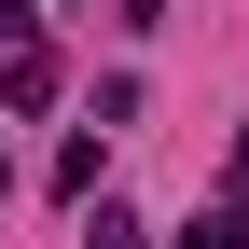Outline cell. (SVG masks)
<instances>
[{
  "mask_svg": "<svg viewBox=\"0 0 249 249\" xmlns=\"http://www.w3.org/2000/svg\"><path fill=\"white\" fill-rule=\"evenodd\" d=\"M0 111H55V55L14 42V70H0Z\"/></svg>",
  "mask_w": 249,
  "mask_h": 249,
  "instance_id": "cell-1",
  "label": "cell"
},
{
  "mask_svg": "<svg viewBox=\"0 0 249 249\" xmlns=\"http://www.w3.org/2000/svg\"><path fill=\"white\" fill-rule=\"evenodd\" d=\"M180 249H249V194H222V208H208V222L180 235Z\"/></svg>",
  "mask_w": 249,
  "mask_h": 249,
  "instance_id": "cell-2",
  "label": "cell"
},
{
  "mask_svg": "<svg viewBox=\"0 0 249 249\" xmlns=\"http://www.w3.org/2000/svg\"><path fill=\"white\" fill-rule=\"evenodd\" d=\"M83 249H139V208H97V235H83Z\"/></svg>",
  "mask_w": 249,
  "mask_h": 249,
  "instance_id": "cell-3",
  "label": "cell"
},
{
  "mask_svg": "<svg viewBox=\"0 0 249 249\" xmlns=\"http://www.w3.org/2000/svg\"><path fill=\"white\" fill-rule=\"evenodd\" d=\"M0 42H28V0H0Z\"/></svg>",
  "mask_w": 249,
  "mask_h": 249,
  "instance_id": "cell-4",
  "label": "cell"
},
{
  "mask_svg": "<svg viewBox=\"0 0 249 249\" xmlns=\"http://www.w3.org/2000/svg\"><path fill=\"white\" fill-rule=\"evenodd\" d=\"M0 194H14V166H0Z\"/></svg>",
  "mask_w": 249,
  "mask_h": 249,
  "instance_id": "cell-5",
  "label": "cell"
},
{
  "mask_svg": "<svg viewBox=\"0 0 249 249\" xmlns=\"http://www.w3.org/2000/svg\"><path fill=\"white\" fill-rule=\"evenodd\" d=\"M235 152H249V139H235Z\"/></svg>",
  "mask_w": 249,
  "mask_h": 249,
  "instance_id": "cell-6",
  "label": "cell"
}]
</instances>
